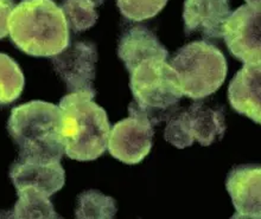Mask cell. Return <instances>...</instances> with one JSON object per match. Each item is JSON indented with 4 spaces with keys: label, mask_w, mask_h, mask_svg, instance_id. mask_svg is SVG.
<instances>
[{
    "label": "cell",
    "mask_w": 261,
    "mask_h": 219,
    "mask_svg": "<svg viewBox=\"0 0 261 219\" xmlns=\"http://www.w3.org/2000/svg\"><path fill=\"white\" fill-rule=\"evenodd\" d=\"M118 56L130 73L144 60H166L169 52L153 32L145 26H134L126 30L120 37Z\"/></svg>",
    "instance_id": "14"
},
{
    "label": "cell",
    "mask_w": 261,
    "mask_h": 219,
    "mask_svg": "<svg viewBox=\"0 0 261 219\" xmlns=\"http://www.w3.org/2000/svg\"><path fill=\"white\" fill-rule=\"evenodd\" d=\"M229 0H186L184 32L198 34L204 39L223 37V26L230 16Z\"/></svg>",
    "instance_id": "12"
},
{
    "label": "cell",
    "mask_w": 261,
    "mask_h": 219,
    "mask_svg": "<svg viewBox=\"0 0 261 219\" xmlns=\"http://www.w3.org/2000/svg\"><path fill=\"white\" fill-rule=\"evenodd\" d=\"M96 60V46L90 42H75L51 57L54 69L70 92H95Z\"/></svg>",
    "instance_id": "9"
},
{
    "label": "cell",
    "mask_w": 261,
    "mask_h": 219,
    "mask_svg": "<svg viewBox=\"0 0 261 219\" xmlns=\"http://www.w3.org/2000/svg\"><path fill=\"white\" fill-rule=\"evenodd\" d=\"M18 202L12 216L16 218H60L53 204L42 193L31 190L18 192Z\"/></svg>",
    "instance_id": "17"
},
{
    "label": "cell",
    "mask_w": 261,
    "mask_h": 219,
    "mask_svg": "<svg viewBox=\"0 0 261 219\" xmlns=\"http://www.w3.org/2000/svg\"><path fill=\"white\" fill-rule=\"evenodd\" d=\"M246 3L251 4V5H259V6H261V0H246Z\"/></svg>",
    "instance_id": "21"
},
{
    "label": "cell",
    "mask_w": 261,
    "mask_h": 219,
    "mask_svg": "<svg viewBox=\"0 0 261 219\" xmlns=\"http://www.w3.org/2000/svg\"><path fill=\"white\" fill-rule=\"evenodd\" d=\"M24 83L23 71L18 63L0 52V106L16 101L23 91Z\"/></svg>",
    "instance_id": "16"
},
{
    "label": "cell",
    "mask_w": 261,
    "mask_h": 219,
    "mask_svg": "<svg viewBox=\"0 0 261 219\" xmlns=\"http://www.w3.org/2000/svg\"><path fill=\"white\" fill-rule=\"evenodd\" d=\"M228 100L235 111L261 124V66L245 64L230 81Z\"/></svg>",
    "instance_id": "13"
},
{
    "label": "cell",
    "mask_w": 261,
    "mask_h": 219,
    "mask_svg": "<svg viewBox=\"0 0 261 219\" xmlns=\"http://www.w3.org/2000/svg\"><path fill=\"white\" fill-rule=\"evenodd\" d=\"M129 117L115 123L110 133L108 150L121 163L136 165L145 159L153 145V123L132 102Z\"/></svg>",
    "instance_id": "7"
},
{
    "label": "cell",
    "mask_w": 261,
    "mask_h": 219,
    "mask_svg": "<svg viewBox=\"0 0 261 219\" xmlns=\"http://www.w3.org/2000/svg\"><path fill=\"white\" fill-rule=\"evenodd\" d=\"M14 45L27 55L51 57L69 45V25L63 10L53 0H21L9 19Z\"/></svg>",
    "instance_id": "1"
},
{
    "label": "cell",
    "mask_w": 261,
    "mask_h": 219,
    "mask_svg": "<svg viewBox=\"0 0 261 219\" xmlns=\"http://www.w3.org/2000/svg\"><path fill=\"white\" fill-rule=\"evenodd\" d=\"M14 7L13 0H0V39L9 34V19Z\"/></svg>",
    "instance_id": "20"
},
{
    "label": "cell",
    "mask_w": 261,
    "mask_h": 219,
    "mask_svg": "<svg viewBox=\"0 0 261 219\" xmlns=\"http://www.w3.org/2000/svg\"><path fill=\"white\" fill-rule=\"evenodd\" d=\"M117 213L115 200L95 190L81 193L77 198V218H113Z\"/></svg>",
    "instance_id": "18"
},
{
    "label": "cell",
    "mask_w": 261,
    "mask_h": 219,
    "mask_svg": "<svg viewBox=\"0 0 261 219\" xmlns=\"http://www.w3.org/2000/svg\"><path fill=\"white\" fill-rule=\"evenodd\" d=\"M223 38L235 58L261 66V6L246 4L231 12L223 26Z\"/></svg>",
    "instance_id": "8"
},
{
    "label": "cell",
    "mask_w": 261,
    "mask_h": 219,
    "mask_svg": "<svg viewBox=\"0 0 261 219\" xmlns=\"http://www.w3.org/2000/svg\"><path fill=\"white\" fill-rule=\"evenodd\" d=\"M17 193L31 190L51 197L64 186L65 173L60 160H41L18 158L10 170Z\"/></svg>",
    "instance_id": "10"
},
{
    "label": "cell",
    "mask_w": 261,
    "mask_h": 219,
    "mask_svg": "<svg viewBox=\"0 0 261 219\" xmlns=\"http://www.w3.org/2000/svg\"><path fill=\"white\" fill-rule=\"evenodd\" d=\"M226 118L221 106L197 101L182 113L172 115L166 124L164 138L177 148H187L197 141L210 146L223 138Z\"/></svg>",
    "instance_id": "6"
},
{
    "label": "cell",
    "mask_w": 261,
    "mask_h": 219,
    "mask_svg": "<svg viewBox=\"0 0 261 219\" xmlns=\"http://www.w3.org/2000/svg\"><path fill=\"white\" fill-rule=\"evenodd\" d=\"M170 66L178 77L183 95L202 100L219 90L227 77L226 57L205 41L184 45L172 57Z\"/></svg>",
    "instance_id": "5"
},
{
    "label": "cell",
    "mask_w": 261,
    "mask_h": 219,
    "mask_svg": "<svg viewBox=\"0 0 261 219\" xmlns=\"http://www.w3.org/2000/svg\"><path fill=\"white\" fill-rule=\"evenodd\" d=\"M168 0H117L122 16L132 21H143L157 16Z\"/></svg>",
    "instance_id": "19"
},
{
    "label": "cell",
    "mask_w": 261,
    "mask_h": 219,
    "mask_svg": "<svg viewBox=\"0 0 261 219\" xmlns=\"http://www.w3.org/2000/svg\"><path fill=\"white\" fill-rule=\"evenodd\" d=\"M103 0H63L62 7L67 18L69 27L75 34L87 31L96 24V7L100 6Z\"/></svg>",
    "instance_id": "15"
},
{
    "label": "cell",
    "mask_w": 261,
    "mask_h": 219,
    "mask_svg": "<svg viewBox=\"0 0 261 219\" xmlns=\"http://www.w3.org/2000/svg\"><path fill=\"white\" fill-rule=\"evenodd\" d=\"M235 213L231 218H261V165L235 166L226 179Z\"/></svg>",
    "instance_id": "11"
},
{
    "label": "cell",
    "mask_w": 261,
    "mask_h": 219,
    "mask_svg": "<svg viewBox=\"0 0 261 219\" xmlns=\"http://www.w3.org/2000/svg\"><path fill=\"white\" fill-rule=\"evenodd\" d=\"M20 158L41 160L62 159L60 107L44 101H31L11 111L7 123Z\"/></svg>",
    "instance_id": "3"
},
{
    "label": "cell",
    "mask_w": 261,
    "mask_h": 219,
    "mask_svg": "<svg viewBox=\"0 0 261 219\" xmlns=\"http://www.w3.org/2000/svg\"><path fill=\"white\" fill-rule=\"evenodd\" d=\"M129 75L133 103L153 126L175 114L183 91L177 74L166 60H144Z\"/></svg>",
    "instance_id": "4"
},
{
    "label": "cell",
    "mask_w": 261,
    "mask_h": 219,
    "mask_svg": "<svg viewBox=\"0 0 261 219\" xmlns=\"http://www.w3.org/2000/svg\"><path fill=\"white\" fill-rule=\"evenodd\" d=\"M96 92H70L60 101L61 138L64 153L77 161H93L108 147L107 113L93 101Z\"/></svg>",
    "instance_id": "2"
}]
</instances>
